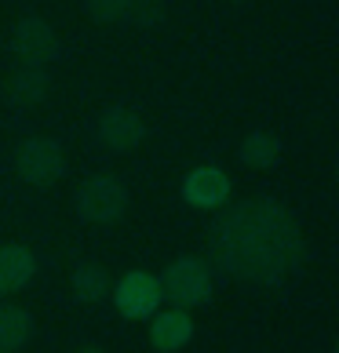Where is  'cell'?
Segmentation results:
<instances>
[{"instance_id": "obj_1", "label": "cell", "mask_w": 339, "mask_h": 353, "mask_svg": "<svg viewBox=\"0 0 339 353\" xmlns=\"http://www.w3.org/2000/svg\"><path fill=\"white\" fill-rule=\"evenodd\" d=\"M215 263L252 284H278L303 263V233L273 201H244L215 222Z\"/></svg>"}, {"instance_id": "obj_2", "label": "cell", "mask_w": 339, "mask_h": 353, "mask_svg": "<svg viewBox=\"0 0 339 353\" xmlns=\"http://www.w3.org/2000/svg\"><path fill=\"white\" fill-rule=\"evenodd\" d=\"M157 281H161V295L179 310L204 306L212 299V266L197 255H182L175 263H168V270Z\"/></svg>"}, {"instance_id": "obj_3", "label": "cell", "mask_w": 339, "mask_h": 353, "mask_svg": "<svg viewBox=\"0 0 339 353\" xmlns=\"http://www.w3.org/2000/svg\"><path fill=\"white\" fill-rule=\"evenodd\" d=\"M77 215L91 226H113L128 212V186L113 175H91L77 186Z\"/></svg>"}, {"instance_id": "obj_4", "label": "cell", "mask_w": 339, "mask_h": 353, "mask_svg": "<svg viewBox=\"0 0 339 353\" xmlns=\"http://www.w3.org/2000/svg\"><path fill=\"white\" fill-rule=\"evenodd\" d=\"M15 172L30 186H55L66 175V150L48 135L26 139L15 153Z\"/></svg>"}, {"instance_id": "obj_5", "label": "cell", "mask_w": 339, "mask_h": 353, "mask_svg": "<svg viewBox=\"0 0 339 353\" xmlns=\"http://www.w3.org/2000/svg\"><path fill=\"white\" fill-rule=\"evenodd\" d=\"M110 295H113L117 313L128 317V321H150L153 313L161 310V303H164L161 281L153 277V273H146V270L124 273V277L110 288Z\"/></svg>"}, {"instance_id": "obj_6", "label": "cell", "mask_w": 339, "mask_h": 353, "mask_svg": "<svg viewBox=\"0 0 339 353\" xmlns=\"http://www.w3.org/2000/svg\"><path fill=\"white\" fill-rule=\"evenodd\" d=\"M11 51L19 55L22 66H48L51 59L59 55V33L48 19H22L15 30H11Z\"/></svg>"}, {"instance_id": "obj_7", "label": "cell", "mask_w": 339, "mask_h": 353, "mask_svg": "<svg viewBox=\"0 0 339 353\" xmlns=\"http://www.w3.org/2000/svg\"><path fill=\"white\" fill-rule=\"evenodd\" d=\"M230 190L233 182L223 168L215 164H201L193 168V172L182 179V201L190 208H201V212H215V208H223L230 201Z\"/></svg>"}, {"instance_id": "obj_8", "label": "cell", "mask_w": 339, "mask_h": 353, "mask_svg": "<svg viewBox=\"0 0 339 353\" xmlns=\"http://www.w3.org/2000/svg\"><path fill=\"white\" fill-rule=\"evenodd\" d=\"M95 132H99V142L110 153H132V150L142 146V139H146V124H142V117L135 110L110 106L106 113L99 117Z\"/></svg>"}, {"instance_id": "obj_9", "label": "cell", "mask_w": 339, "mask_h": 353, "mask_svg": "<svg viewBox=\"0 0 339 353\" xmlns=\"http://www.w3.org/2000/svg\"><path fill=\"white\" fill-rule=\"evenodd\" d=\"M193 339V317L190 310H157L153 313V324H150V346L157 353H179Z\"/></svg>"}, {"instance_id": "obj_10", "label": "cell", "mask_w": 339, "mask_h": 353, "mask_svg": "<svg viewBox=\"0 0 339 353\" xmlns=\"http://www.w3.org/2000/svg\"><path fill=\"white\" fill-rule=\"evenodd\" d=\"M37 273V259L26 244H0V299L22 292Z\"/></svg>"}, {"instance_id": "obj_11", "label": "cell", "mask_w": 339, "mask_h": 353, "mask_svg": "<svg viewBox=\"0 0 339 353\" xmlns=\"http://www.w3.org/2000/svg\"><path fill=\"white\" fill-rule=\"evenodd\" d=\"M8 102L19 110H33L41 106L51 91V81H48V70L44 66H19L15 73L8 77Z\"/></svg>"}, {"instance_id": "obj_12", "label": "cell", "mask_w": 339, "mask_h": 353, "mask_svg": "<svg viewBox=\"0 0 339 353\" xmlns=\"http://www.w3.org/2000/svg\"><path fill=\"white\" fill-rule=\"evenodd\" d=\"M281 139L273 135V132H263V128H255V132H249L241 139V146H238V157H241V164H249L252 172H270V168H278L281 164Z\"/></svg>"}, {"instance_id": "obj_13", "label": "cell", "mask_w": 339, "mask_h": 353, "mask_svg": "<svg viewBox=\"0 0 339 353\" xmlns=\"http://www.w3.org/2000/svg\"><path fill=\"white\" fill-rule=\"evenodd\" d=\"M33 339V317L30 310H22L15 303L0 306V353H19Z\"/></svg>"}, {"instance_id": "obj_14", "label": "cell", "mask_w": 339, "mask_h": 353, "mask_svg": "<svg viewBox=\"0 0 339 353\" xmlns=\"http://www.w3.org/2000/svg\"><path fill=\"white\" fill-rule=\"evenodd\" d=\"M70 288H73V299L84 306H95L110 295V273L102 270L99 263H81L73 273H70Z\"/></svg>"}, {"instance_id": "obj_15", "label": "cell", "mask_w": 339, "mask_h": 353, "mask_svg": "<svg viewBox=\"0 0 339 353\" xmlns=\"http://www.w3.org/2000/svg\"><path fill=\"white\" fill-rule=\"evenodd\" d=\"M132 4L135 0H84V15L99 26H113L132 15Z\"/></svg>"}, {"instance_id": "obj_16", "label": "cell", "mask_w": 339, "mask_h": 353, "mask_svg": "<svg viewBox=\"0 0 339 353\" xmlns=\"http://www.w3.org/2000/svg\"><path fill=\"white\" fill-rule=\"evenodd\" d=\"M128 22H135V26H161L164 22V0H135Z\"/></svg>"}, {"instance_id": "obj_17", "label": "cell", "mask_w": 339, "mask_h": 353, "mask_svg": "<svg viewBox=\"0 0 339 353\" xmlns=\"http://www.w3.org/2000/svg\"><path fill=\"white\" fill-rule=\"evenodd\" d=\"M77 353H106V350H99V346H84V350H77Z\"/></svg>"}, {"instance_id": "obj_18", "label": "cell", "mask_w": 339, "mask_h": 353, "mask_svg": "<svg viewBox=\"0 0 339 353\" xmlns=\"http://www.w3.org/2000/svg\"><path fill=\"white\" fill-rule=\"evenodd\" d=\"M332 175H336V186H339V161H336V168H332Z\"/></svg>"}, {"instance_id": "obj_19", "label": "cell", "mask_w": 339, "mask_h": 353, "mask_svg": "<svg viewBox=\"0 0 339 353\" xmlns=\"http://www.w3.org/2000/svg\"><path fill=\"white\" fill-rule=\"evenodd\" d=\"M230 4H249V0H230Z\"/></svg>"}, {"instance_id": "obj_20", "label": "cell", "mask_w": 339, "mask_h": 353, "mask_svg": "<svg viewBox=\"0 0 339 353\" xmlns=\"http://www.w3.org/2000/svg\"><path fill=\"white\" fill-rule=\"evenodd\" d=\"M332 353H339V343H336V350H332Z\"/></svg>"}]
</instances>
